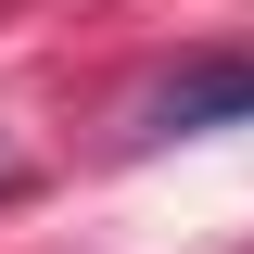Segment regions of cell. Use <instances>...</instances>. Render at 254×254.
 I'll return each mask as SVG.
<instances>
[{"label":"cell","instance_id":"obj_1","mask_svg":"<svg viewBox=\"0 0 254 254\" xmlns=\"http://www.w3.org/2000/svg\"><path fill=\"white\" fill-rule=\"evenodd\" d=\"M254 115V51H216V64H190L178 89L153 102V127L165 140H190V127H242Z\"/></svg>","mask_w":254,"mask_h":254}]
</instances>
